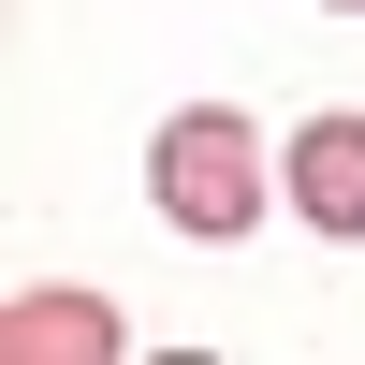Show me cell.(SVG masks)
<instances>
[{
    "label": "cell",
    "instance_id": "obj_2",
    "mask_svg": "<svg viewBox=\"0 0 365 365\" xmlns=\"http://www.w3.org/2000/svg\"><path fill=\"white\" fill-rule=\"evenodd\" d=\"M278 205H292L307 234H336V249L365 234V117H351V103H322L307 132L278 146Z\"/></svg>",
    "mask_w": 365,
    "mask_h": 365
},
{
    "label": "cell",
    "instance_id": "obj_1",
    "mask_svg": "<svg viewBox=\"0 0 365 365\" xmlns=\"http://www.w3.org/2000/svg\"><path fill=\"white\" fill-rule=\"evenodd\" d=\"M263 175H278V161H263V132L234 103H175L161 146H146V205H161L190 249H234V234L263 220Z\"/></svg>",
    "mask_w": 365,
    "mask_h": 365
},
{
    "label": "cell",
    "instance_id": "obj_3",
    "mask_svg": "<svg viewBox=\"0 0 365 365\" xmlns=\"http://www.w3.org/2000/svg\"><path fill=\"white\" fill-rule=\"evenodd\" d=\"M0 351L15 365H117L132 322H117L103 292H15V307H0Z\"/></svg>",
    "mask_w": 365,
    "mask_h": 365
},
{
    "label": "cell",
    "instance_id": "obj_4",
    "mask_svg": "<svg viewBox=\"0 0 365 365\" xmlns=\"http://www.w3.org/2000/svg\"><path fill=\"white\" fill-rule=\"evenodd\" d=\"M336 15H365V0H336Z\"/></svg>",
    "mask_w": 365,
    "mask_h": 365
}]
</instances>
